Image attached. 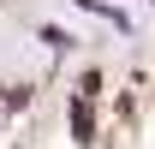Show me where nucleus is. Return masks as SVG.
I'll use <instances>...</instances> for the list:
<instances>
[{"label":"nucleus","instance_id":"1","mask_svg":"<svg viewBox=\"0 0 155 149\" xmlns=\"http://www.w3.org/2000/svg\"><path fill=\"white\" fill-rule=\"evenodd\" d=\"M78 6H84V12H96V18H107L114 30H131V18H125L119 6H107V0H78Z\"/></svg>","mask_w":155,"mask_h":149},{"label":"nucleus","instance_id":"2","mask_svg":"<svg viewBox=\"0 0 155 149\" xmlns=\"http://www.w3.org/2000/svg\"><path fill=\"white\" fill-rule=\"evenodd\" d=\"M72 137H78V143H90V137H96V119H90V101H72Z\"/></svg>","mask_w":155,"mask_h":149},{"label":"nucleus","instance_id":"3","mask_svg":"<svg viewBox=\"0 0 155 149\" xmlns=\"http://www.w3.org/2000/svg\"><path fill=\"white\" fill-rule=\"evenodd\" d=\"M42 42H48V48H72V36H66L60 24H42Z\"/></svg>","mask_w":155,"mask_h":149}]
</instances>
